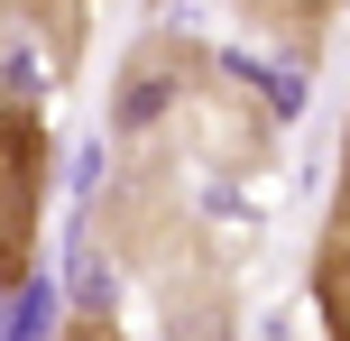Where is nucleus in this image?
Here are the masks:
<instances>
[{"label": "nucleus", "mask_w": 350, "mask_h": 341, "mask_svg": "<svg viewBox=\"0 0 350 341\" xmlns=\"http://www.w3.org/2000/svg\"><path fill=\"white\" fill-rule=\"evenodd\" d=\"M92 240H111L120 268L157 295L166 341H230V258H221V240L193 221L185 185H175L166 166L129 157L120 176H111L102 213H92Z\"/></svg>", "instance_id": "nucleus-1"}, {"label": "nucleus", "mask_w": 350, "mask_h": 341, "mask_svg": "<svg viewBox=\"0 0 350 341\" xmlns=\"http://www.w3.org/2000/svg\"><path fill=\"white\" fill-rule=\"evenodd\" d=\"M46 176H55V129L37 102L0 92V295L37 277V231H46Z\"/></svg>", "instance_id": "nucleus-2"}, {"label": "nucleus", "mask_w": 350, "mask_h": 341, "mask_svg": "<svg viewBox=\"0 0 350 341\" xmlns=\"http://www.w3.org/2000/svg\"><path fill=\"white\" fill-rule=\"evenodd\" d=\"M314 305H323V332L350 341V139H341V185H332V213L314 240Z\"/></svg>", "instance_id": "nucleus-3"}, {"label": "nucleus", "mask_w": 350, "mask_h": 341, "mask_svg": "<svg viewBox=\"0 0 350 341\" xmlns=\"http://www.w3.org/2000/svg\"><path fill=\"white\" fill-rule=\"evenodd\" d=\"M55 341H129V332H120V323H111V314H102V305H83V314H74V323H65V332H55Z\"/></svg>", "instance_id": "nucleus-4"}]
</instances>
